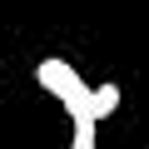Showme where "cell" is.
I'll use <instances>...</instances> for the list:
<instances>
[{"label": "cell", "instance_id": "cell-1", "mask_svg": "<svg viewBox=\"0 0 149 149\" xmlns=\"http://www.w3.org/2000/svg\"><path fill=\"white\" fill-rule=\"evenodd\" d=\"M35 80H40L45 95H55V100L65 104L70 119H90V85L80 80V70H74V65H65V60L50 55V60L35 65Z\"/></svg>", "mask_w": 149, "mask_h": 149}, {"label": "cell", "instance_id": "cell-2", "mask_svg": "<svg viewBox=\"0 0 149 149\" xmlns=\"http://www.w3.org/2000/svg\"><path fill=\"white\" fill-rule=\"evenodd\" d=\"M119 100H124V90H119L114 80L95 85V90H90V119H95V124H100V119H109V114L119 109Z\"/></svg>", "mask_w": 149, "mask_h": 149}, {"label": "cell", "instance_id": "cell-3", "mask_svg": "<svg viewBox=\"0 0 149 149\" xmlns=\"http://www.w3.org/2000/svg\"><path fill=\"white\" fill-rule=\"evenodd\" d=\"M70 149H95V119H74V134H70Z\"/></svg>", "mask_w": 149, "mask_h": 149}]
</instances>
